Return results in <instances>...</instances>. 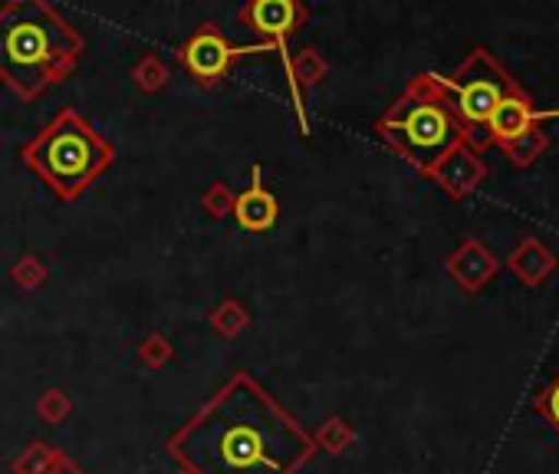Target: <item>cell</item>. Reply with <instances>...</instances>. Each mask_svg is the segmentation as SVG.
Listing matches in <instances>:
<instances>
[{"label": "cell", "mask_w": 559, "mask_h": 474, "mask_svg": "<svg viewBox=\"0 0 559 474\" xmlns=\"http://www.w3.org/2000/svg\"><path fill=\"white\" fill-rule=\"evenodd\" d=\"M376 132L421 175H431V168L464 142V129L441 93L438 73H418L376 122Z\"/></svg>", "instance_id": "cell-3"}, {"label": "cell", "mask_w": 559, "mask_h": 474, "mask_svg": "<svg viewBox=\"0 0 559 474\" xmlns=\"http://www.w3.org/2000/svg\"><path fill=\"white\" fill-rule=\"evenodd\" d=\"M260 165H253V171H250V188L234 201V217H237V224L243 227V230H250V234H266L273 224H276V217H280V204H276V198L263 188V181H260Z\"/></svg>", "instance_id": "cell-10"}, {"label": "cell", "mask_w": 559, "mask_h": 474, "mask_svg": "<svg viewBox=\"0 0 559 474\" xmlns=\"http://www.w3.org/2000/svg\"><path fill=\"white\" fill-rule=\"evenodd\" d=\"M543 119H559V112H549V109H536L533 96L516 86L513 93H507L500 99V106L493 109L490 122H487V135H490V145H507L520 135H526L533 126H543Z\"/></svg>", "instance_id": "cell-8"}, {"label": "cell", "mask_w": 559, "mask_h": 474, "mask_svg": "<svg viewBox=\"0 0 559 474\" xmlns=\"http://www.w3.org/2000/svg\"><path fill=\"white\" fill-rule=\"evenodd\" d=\"M428 178H435L451 198H467L487 178V165L480 162V155L467 142H461L431 168Z\"/></svg>", "instance_id": "cell-9"}, {"label": "cell", "mask_w": 559, "mask_h": 474, "mask_svg": "<svg viewBox=\"0 0 559 474\" xmlns=\"http://www.w3.org/2000/svg\"><path fill=\"white\" fill-rule=\"evenodd\" d=\"M438 83H441V93H444L454 119L464 129V142L474 152L490 145L487 122H490L493 109L500 106V99L520 86L487 47H474L464 57V63L451 76H438Z\"/></svg>", "instance_id": "cell-5"}, {"label": "cell", "mask_w": 559, "mask_h": 474, "mask_svg": "<svg viewBox=\"0 0 559 474\" xmlns=\"http://www.w3.org/2000/svg\"><path fill=\"white\" fill-rule=\"evenodd\" d=\"M240 24L253 34H263L266 40H273L276 54H284L287 63V76L294 70V63L287 60V47L284 40L290 34H297L307 24V8L304 0H247L240 8Z\"/></svg>", "instance_id": "cell-7"}, {"label": "cell", "mask_w": 559, "mask_h": 474, "mask_svg": "<svg viewBox=\"0 0 559 474\" xmlns=\"http://www.w3.org/2000/svg\"><path fill=\"white\" fill-rule=\"evenodd\" d=\"M448 271H451V277H454L467 294H477V291L500 271V264H497V258H493L480 241H464V245L448 258Z\"/></svg>", "instance_id": "cell-11"}, {"label": "cell", "mask_w": 559, "mask_h": 474, "mask_svg": "<svg viewBox=\"0 0 559 474\" xmlns=\"http://www.w3.org/2000/svg\"><path fill=\"white\" fill-rule=\"evenodd\" d=\"M86 50V37L50 0H8L0 8V83L37 99L63 83Z\"/></svg>", "instance_id": "cell-2"}, {"label": "cell", "mask_w": 559, "mask_h": 474, "mask_svg": "<svg viewBox=\"0 0 559 474\" xmlns=\"http://www.w3.org/2000/svg\"><path fill=\"white\" fill-rule=\"evenodd\" d=\"M507 268H510V274H513L516 281H523L526 287H539V284L559 268V261H556V254H552L543 241H536V237H526V241H520V245L510 251Z\"/></svg>", "instance_id": "cell-12"}, {"label": "cell", "mask_w": 559, "mask_h": 474, "mask_svg": "<svg viewBox=\"0 0 559 474\" xmlns=\"http://www.w3.org/2000/svg\"><path fill=\"white\" fill-rule=\"evenodd\" d=\"M500 149H503V155L510 158L513 168H530V165H536V158H543V152L549 149V135L543 132V126H533L526 135H520V139H513V142H507V145H500Z\"/></svg>", "instance_id": "cell-13"}, {"label": "cell", "mask_w": 559, "mask_h": 474, "mask_svg": "<svg viewBox=\"0 0 559 474\" xmlns=\"http://www.w3.org/2000/svg\"><path fill=\"white\" fill-rule=\"evenodd\" d=\"M273 44H250V47H234L224 40V34L217 31V24H201L178 50V63L181 70L204 90H214L224 83V76L230 73V67L243 57H257V54H273Z\"/></svg>", "instance_id": "cell-6"}, {"label": "cell", "mask_w": 559, "mask_h": 474, "mask_svg": "<svg viewBox=\"0 0 559 474\" xmlns=\"http://www.w3.org/2000/svg\"><path fill=\"white\" fill-rule=\"evenodd\" d=\"M533 408L549 422V428H556L559 431V376L536 395V402H533Z\"/></svg>", "instance_id": "cell-14"}, {"label": "cell", "mask_w": 559, "mask_h": 474, "mask_svg": "<svg viewBox=\"0 0 559 474\" xmlns=\"http://www.w3.org/2000/svg\"><path fill=\"white\" fill-rule=\"evenodd\" d=\"M132 76L139 80V86H142V90H158V86H165L168 70H165L155 57H145V60L132 70Z\"/></svg>", "instance_id": "cell-15"}, {"label": "cell", "mask_w": 559, "mask_h": 474, "mask_svg": "<svg viewBox=\"0 0 559 474\" xmlns=\"http://www.w3.org/2000/svg\"><path fill=\"white\" fill-rule=\"evenodd\" d=\"M27 168H34L60 198H80L116 158V149L73 109L50 119L34 142L21 149Z\"/></svg>", "instance_id": "cell-4"}, {"label": "cell", "mask_w": 559, "mask_h": 474, "mask_svg": "<svg viewBox=\"0 0 559 474\" xmlns=\"http://www.w3.org/2000/svg\"><path fill=\"white\" fill-rule=\"evenodd\" d=\"M168 451L191 474H297L317 448L250 376H234L168 438Z\"/></svg>", "instance_id": "cell-1"}]
</instances>
